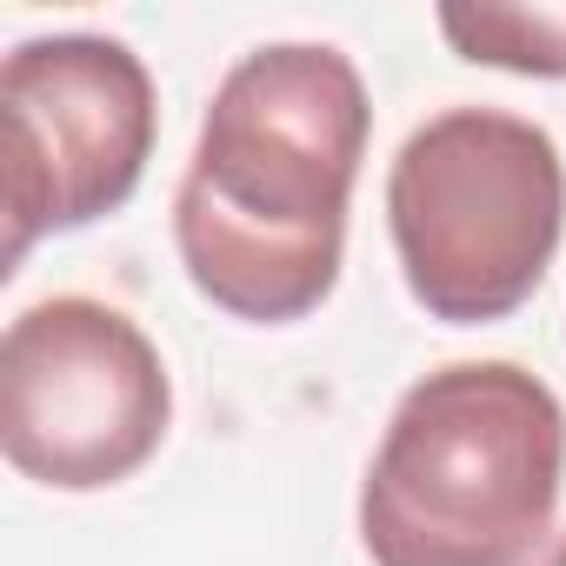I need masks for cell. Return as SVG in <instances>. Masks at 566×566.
Wrapping results in <instances>:
<instances>
[{"label":"cell","mask_w":566,"mask_h":566,"mask_svg":"<svg viewBox=\"0 0 566 566\" xmlns=\"http://www.w3.org/2000/svg\"><path fill=\"white\" fill-rule=\"evenodd\" d=\"M367 127V81L327 41H273L227 67L174 193V247L220 314L280 327L334 294Z\"/></svg>","instance_id":"1"},{"label":"cell","mask_w":566,"mask_h":566,"mask_svg":"<svg viewBox=\"0 0 566 566\" xmlns=\"http://www.w3.org/2000/svg\"><path fill=\"white\" fill-rule=\"evenodd\" d=\"M566 407L513 360L413 380L360 480L374 566H526L553 526Z\"/></svg>","instance_id":"2"},{"label":"cell","mask_w":566,"mask_h":566,"mask_svg":"<svg viewBox=\"0 0 566 566\" xmlns=\"http://www.w3.org/2000/svg\"><path fill=\"white\" fill-rule=\"evenodd\" d=\"M440 34L473 67L566 81V8H440Z\"/></svg>","instance_id":"6"},{"label":"cell","mask_w":566,"mask_h":566,"mask_svg":"<svg viewBox=\"0 0 566 566\" xmlns=\"http://www.w3.org/2000/svg\"><path fill=\"white\" fill-rule=\"evenodd\" d=\"M174 420L160 347L107 301L54 294L0 340V447L54 493H101L140 473Z\"/></svg>","instance_id":"4"},{"label":"cell","mask_w":566,"mask_h":566,"mask_svg":"<svg viewBox=\"0 0 566 566\" xmlns=\"http://www.w3.org/2000/svg\"><path fill=\"white\" fill-rule=\"evenodd\" d=\"M387 227L407 294L453 327L506 321L566 233V167L539 120L447 107L407 134L387 174Z\"/></svg>","instance_id":"3"},{"label":"cell","mask_w":566,"mask_h":566,"mask_svg":"<svg viewBox=\"0 0 566 566\" xmlns=\"http://www.w3.org/2000/svg\"><path fill=\"white\" fill-rule=\"evenodd\" d=\"M154 74L127 41L48 34L0 67L8 273L41 233H74L134 200L154 160Z\"/></svg>","instance_id":"5"},{"label":"cell","mask_w":566,"mask_h":566,"mask_svg":"<svg viewBox=\"0 0 566 566\" xmlns=\"http://www.w3.org/2000/svg\"><path fill=\"white\" fill-rule=\"evenodd\" d=\"M539 566H566V533H559V539H553V553H546V559H539Z\"/></svg>","instance_id":"7"}]
</instances>
